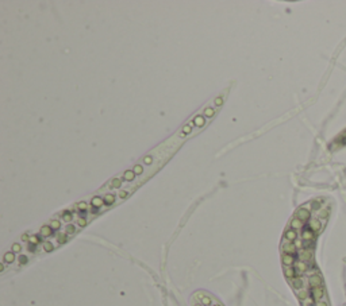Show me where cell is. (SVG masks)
I'll return each instance as SVG.
<instances>
[{
  "mask_svg": "<svg viewBox=\"0 0 346 306\" xmlns=\"http://www.w3.org/2000/svg\"><path fill=\"white\" fill-rule=\"evenodd\" d=\"M194 298L196 301L194 306H223L219 302H214L212 297H210L208 294H204L203 291H197L194 295Z\"/></svg>",
  "mask_w": 346,
  "mask_h": 306,
  "instance_id": "1",
  "label": "cell"
},
{
  "mask_svg": "<svg viewBox=\"0 0 346 306\" xmlns=\"http://www.w3.org/2000/svg\"><path fill=\"white\" fill-rule=\"evenodd\" d=\"M343 146H346V129H343L341 134L337 135V138L331 142V147L339 148V147H343Z\"/></svg>",
  "mask_w": 346,
  "mask_h": 306,
  "instance_id": "2",
  "label": "cell"
},
{
  "mask_svg": "<svg viewBox=\"0 0 346 306\" xmlns=\"http://www.w3.org/2000/svg\"><path fill=\"white\" fill-rule=\"evenodd\" d=\"M192 123H194L196 127H203V125H206V116H203V115L195 116L194 120H192Z\"/></svg>",
  "mask_w": 346,
  "mask_h": 306,
  "instance_id": "3",
  "label": "cell"
},
{
  "mask_svg": "<svg viewBox=\"0 0 346 306\" xmlns=\"http://www.w3.org/2000/svg\"><path fill=\"white\" fill-rule=\"evenodd\" d=\"M134 178H135V173H134L133 170H126V171L123 173V179H124V181L131 182V181H134Z\"/></svg>",
  "mask_w": 346,
  "mask_h": 306,
  "instance_id": "4",
  "label": "cell"
},
{
  "mask_svg": "<svg viewBox=\"0 0 346 306\" xmlns=\"http://www.w3.org/2000/svg\"><path fill=\"white\" fill-rule=\"evenodd\" d=\"M103 204H104V198H100V197H93L91 200V205L95 208H100Z\"/></svg>",
  "mask_w": 346,
  "mask_h": 306,
  "instance_id": "5",
  "label": "cell"
},
{
  "mask_svg": "<svg viewBox=\"0 0 346 306\" xmlns=\"http://www.w3.org/2000/svg\"><path fill=\"white\" fill-rule=\"evenodd\" d=\"M61 217H62V220H64V221L70 223L72 219H73V214H72V212H69V210H64V212L61 213Z\"/></svg>",
  "mask_w": 346,
  "mask_h": 306,
  "instance_id": "6",
  "label": "cell"
},
{
  "mask_svg": "<svg viewBox=\"0 0 346 306\" xmlns=\"http://www.w3.org/2000/svg\"><path fill=\"white\" fill-rule=\"evenodd\" d=\"M115 202V196L114 194H106L104 197V205H112Z\"/></svg>",
  "mask_w": 346,
  "mask_h": 306,
  "instance_id": "7",
  "label": "cell"
},
{
  "mask_svg": "<svg viewBox=\"0 0 346 306\" xmlns=\"http://www.w3.org/2000/svg\"><path fill=\"white\" fill-rule=\"evenodd\" d=\"M41 233H42L43 236H50L52 233H53V228L49 227V225H43L41 228Z\"/></svg>",
  "mask_w": 346,
  "mask_h": 306,
  "instance_id": "8",
  "label": "cell"
},
{
  "mask_svg": "<svg viewBox=\"0 0 346 306\" xmlns=\"http://www.w3.org/2000/svg\"><path fill=\"white\" fill-rule=\"evenodd\" d=\"M204 115H206V118H212V116L215 115V109H214L212 107L204 108Z\"/></svg>",
  "mask_w": 346,
  "mask_h": 306,
  "instance_id": "9",
  "label": "cell"
},
{
  "mask_svg": "<svg viewBox=\"0 0 346 306\" xmlns=\"http://www.w3.org/2000/svg\"><path fill=\"white\" fill-rule=\"evenodd\" d=\"M120 186H122V179L115 178V179H112V181H111V187H114V189H119Z\"/></svg>",
  "mask_w": 346,
  "mask_h": 306,
  "instance_id": "10",
  "label": "cell"
},
{
  "mask_svg": "<svg viewBox=\"0 0 346 306\" xmlns=\"http://www.w3.org/2000/svg\"><path fill=\"white\" fill-rule=\"evenodd\" d=\"M194 123H189V124H187V125H184V128H183V134L184 135H188V134H191L192 132V128H194Z\"/></svg>",
  "mask_w": 346,
  "mask_h": 306,
  "instance_id": "11",
  "label": "cell"
},
{
  "mask_svg": "<svg viewBox=\"0 0 346 306\" xmlns=\"http://www.w3.org/2000/svg\"><path fill=\"white\" fill-rule=\"evenodd\" d=\"M14 259H15V256H14V254H12V252H7L6 255H4V260L8 262V263L14 262Z\"/></svg>",
  "mask_w": 346,
  "mask_h": 306,
  "instance_id": "12",
  "label": "cell"
},
{
  "mask_svg": "<svg viewBox=\"0 0 346 306\" xmlns=\"http://www.w3.org/2000/svg\"><path fill=\"white\" fill-rule=\"evenodd\" d=\"M133 171L135 173V175H141L143 173V167H142L141 165H135V166H134V169H133Z\"/></svg>",
  "mask_w": 346,
  "mask_h": 306,
  "instance_id": "13",
  "label": "cell"
},
{
  "mask_svg": "<svg viewBox=\"0 0 346 306\" xmlns=\"http://www.w3.org/2000/svg\"><path fill=\"white\" fill-rule=\"evenodd\" d=\"M43 248H45V251H47V252H50V251L54 248V245L52 244L50 241H46V243H43Z\"/></svg>",
  "mask_w": 346,
  "mask_h": 306,
  "instance_id": "14",
  "label": "cell"
},
{
  "mask_svg": "<svg viewBox=\"0 0 346 306\" xmlns=\"http://www.w3.org/2000/svg\"><path fill=\"white\" fill-rule=\"evenodd\" d=\"M57 240H58V243L66 241V235H65V233H58V235H57Z\"/></svg>",
  "mask_w": 346,
  "mask_h": 306,
  "instance_id": "15",
  "label": "cell"
},
{
  "mask_svg": "<svg viewBox=\"0 0 346 306\" xmlns=\"http://www.w3.org/2000/svg\"><path fill=\"white\" fill-rule=\"evenodd\" d=\"M214 103H215V105H217V107H221V105H223V97H222V96L217 97V98H215V101H214Z\"/></svg>",
  "mask_w": 346,
  "mask_h": 306,
  "instance_id": "16",
  "label": "cell"
},
{
  "mask_svg": "<svg viewBox=\"0 0 346 306\" xmlns=\"http://www.w3.org/2000/svg\"><path fill=\"white\" fill-rule=\"evenodd\" d=\"M76 208H79L81 212H84V210H87V204L85 202H80V204L76 205Z\"/></svg>",
  "mask_w": 346,
  "mask_h": 306,
  "instance_id": "17",
  "label": "cell"
},
{
  "mask_svg": "<svg viewBox=\"0 0 346 306\" xmlns=\"http://www.w3.org/2000/svg\"><path fill=\"white\" fill-rule=\"evenodd\" d=\"M143 163H145V165H151L153 163V158H151L150 155H146L145 158H143Z\"/></svg>",
  "mask_w": 346,
  "mask_h": 306,
  "instance_id": "18",
  "label": "cell"
},
{
  "mask_svg": "<svg viewBox=\"0 0 346 306\" xmlns=\"http://www.w3.org/2000/svg\"><path fill=\"white\" fill-rule=\"evenodd\" d=\"M60 227H61V223L57 221V220H54V221L52 223V228L53 229H60Z\"/></svg>",
  "mask_w": 346,
  "mask_h": 306,
  "instance_id": "19",
  "label": "cell"
},
{
  "mask_svg": "<svg viewBox=\"0 0 346 306\" xmlns=\"http://www.w3.org/2000/svg\"><path fill=\"white\" fill-rule=\"evenodd\" d=\"M74 231H76V228H74V225H72V224H69V225L66 227V233H74Z\"/></svg>",
  "mask_w": 346,
  "mask_h": 306,
  "instance_id": "20",
  "label": "cell"
},
{
  "mask_svg": "<svg viewBox=\"0 0 346 306\" xmlns=\"http://www.w3.org/2000/svg\"><path fill=\"white\" fill-rule=\"evenodd\" d=\"M77 224H79L80 227H85V225H87V220H85L84 217H80L79 221H77Z\"/></svg>",
  "mask_w": 346,
  "mask_h": 306,
  "instance_id": "21",
  "label": "cell"
},
{
  "mask_svg": "<svg viewBox=\"0 0 346 306\" xmlns=\"http://www.w3.org/2000/svg\"><path fill=\"white\" fill-rule=\"evenodd\" d=\"M127 196H129V192L127 190H120L119 192V197H120V198H126Z\"/></svg>",
  "mask_w": 346,
  "mask_h": 306,
  "instance_id": "22",
  "label": "cell"
},
{
  "mask_svg": "<svg viewBox=\"0 0 346 306\" xmlns=\"http://www.w3.org/2000/svg\"><path fill=\"white\" fill-rule=\"evenodd\" d=\"M12 250H14L15 252H18V251H20V245H19V244H14V247H12Z\"/></svg>",
  "mask_w": 346,
  "mask_h": 306,
  "instance_id": "23",
  "label": "cell"
},
{
  "mask_svg": "<svg viewBox=\"0 0 346 306\" xmlns=\"http://www.w3.org/2000/svg\"><path fill=\"white\" fill-rule=\"evenodd\" d=\"M19 262H20V263H26V262H27L26 256H20V258H19Z\"/></svg>",
  "mask_w": 346,
  "mask_h": 306,
  "instance_id": "24",
  "label": "cell"
},
{
  "mask_svg": "<svg viewBox=\"0 0 346 306\" xmlns=\"http://www.w3.org/2000/svg\"><path fill=\"white\" fill-rule=\"evenodd\" d=\"M91 212H92L93 214H96V213L99 212V208H95V206H93V208H92V210H91Z\"/></svg>",
  "mask_w": 346,
  "mask_h": 306,
  "instance_id": "25",
  "label": "cell"
},
{
  "mask_svg": "<svg viewBox=\"0 0 346 306\" xmlns=\"http://www.w3.org/2000/svg\"><path fill=\"white\" fill-rule=\"evenodd\" d=\"M35 250V244H30L29 245V251H34Z\"/></svg>",
  "mask_w": 346,
  "mask_h": 306,
  "instance_id": "26",
  "label": "cell"
},
{
  "mask_svg": "<svg viewBox=\"0 0 346 306\" xmlns=\"http://www.w3.org/2000/svg\"><path fill=\"white\" fill-rule=\"evenodd\" d=\"M22 240L27 241V240H29V236H27V235H23V236H22Z\"/></svg>",
  "mask_w": 346,
  "mask_h": 306,
  "instance_id": "27",
  "label": "cell"
}]
</instances>
